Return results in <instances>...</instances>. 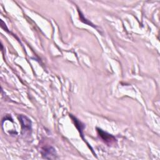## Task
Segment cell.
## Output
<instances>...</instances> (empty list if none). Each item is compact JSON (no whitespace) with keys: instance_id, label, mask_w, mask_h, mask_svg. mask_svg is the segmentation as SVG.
<instances>
[{"instance_id":"obj_1","label":"cell","mask_w":160,"mask_h":160,"mask_svg":"<svg viewBox=\"0 0 160 160\" xmlns=\"http://www.w3.org/2000/svg\"><path fill=\"white\" fill-rule=\"evenodd\" d=\"M42 155L46 159H56V152L55 149L52 147L43 148L41 151Z\"/></svg>"},{"instance_id":"obj_2","label":"cell","mask_w":160,"mask_h":160,"mask_svg":"<svg viewBox=\"0 0 160 160\" xmlns=\"http://www.w3.org/2000/svg\"><path fill=\"white\" fill-rule=\"evenodd\" d=\"M19 119L22 131H29L31 130V121L28 117L24 115H20Z\"/></svg>"},{"instance_id":"obj_3","label":"cell","mask_w":160,"mask_h":160,"mask_svg":"<svg viewBox=\"0 0 160 160\" xmlns=\"http://www.w3.org/2000/svg\"><path fill=\"white\" fill-rule=\"evenodd\" d=\"M98 132L100 136V137H101V138L106 141V142H111L112 141L115 140V138L111 134H108L107 132L103 131L102 130L100 129H98Z\"/></svg>"}]
</instances>
